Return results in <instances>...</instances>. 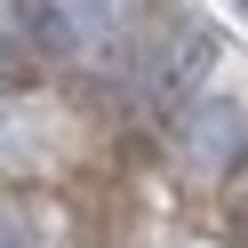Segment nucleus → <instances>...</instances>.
Instances as JSON below:
<instances>
[{"mask_svg": "<svg viewBox=\"0 0 248 248\" xmlns=\"http://www.w3.org/2000/svg\"><path fill=\"white\" fill-rule=\"evenodd\" d=\"M48 24L80 56H120L128 40V0H48Z\"/></svg>", "mask_w": 248, "mask_h": 248, "instance_id": "1", "label": "nucleus"}, {"mask_svg": "<svg viewBox=\"0 0 248 248\" xmlns=\"http://www.w3.org/2000/svg\"><path fill=\"white\" fill-rule=\"evenodd\" d=\"M184 144H192V160H200V168H224L232 152H240V104H224V96L192 104V120H184Z\"/></svg>", "mask_w": 248, "mask_h": 248, "instance_id": "2", "label": "nucleus"}, {"mask_svg": "<svg viewBox=\"0 0 248 248\" xmlns=\"http://www.w3.org/2000/svg\"><path fill=\"white\" fill-rule=\"evenodd\" d=\"M0 248H32V224H24L16 208H0Z\"/></svg>", "mask_w": 248, "mask_h": 248, "instance_id": "3", "label": "nucleus"}]
</instances>
